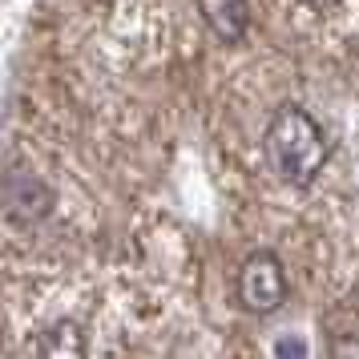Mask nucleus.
Returning a JSON list of instances; mask_svg holds the SVG:
<instances>
[{"label": "nucleus", "mask_w": 359, "mask_h": 359, "mask_svg": "<svg viewBox=\"0 0 359 359\" xmlns=\"http://www.w3.org/2000/svg\"><path fill=\"white\" fill-rule=\"evenodd\" d=\"M49 210H53L49 182L36 178L33 170L8 165V174H4V214H8L17 226H33L41 218H49Z\"/></svg>", "instance_id": "3"}, {"label": "nucleus", "mask_w": 359, "mask_h": 359, "mask_svg": "<svg viewBox=\"0 0 359 359\" xmlns=\"http://www.w3.org/2000/svg\"><path fill=\"white\" fill-rule=\"evenodd\" d=\"M198 13L222 41H243L250 29V4L246 0H198Z\"/></svg>", "instance_id": "4"}, {"label": "nucleus", "mask_w": 359, "mask_h": 359, "mask_svg": "<svg viewBox=\"0 0 359 359\" xmlns=\"http://www.w3.org/2000/svg\"><path fill=\"white\" fill-rule=\"evenodd\" d=\"M331 359H359V331L335 335L331 339Z\"/></svg>", "instance_id": "6"}, {"label": "nucleus", "mask_w": 359, "mask_h": 359, "mask_svg": "<svg viewBox=\"0 0 359 359\" xmlns=\"http://www.w3.org/2000/svg\"><path fill=\"white\" fill-rule=\"evenodd\" d=\"M266 162L287 186H311L319 178V170L327 165V137L319 130V121L299 109V105H283L262 137Z\"/></svg>", "instance_id": "1"}, {"label": "nucleus", "mask_w": 359, "mask_h": 359, "mask_svg": "<svg viewBox=\"0 0 359 359\" xmlns=\"http://www.w3.org/2000/svg\"><path fill=\"white\" fill-rule=\"evenodd\" d=\"M238 303L250 315H275L287 303V271L271 250H255L238 266Z\"/></svg>", "instance_id": "2"}, {"label": "nucleus", "mask_w": 359, "mask_h": 359, "mask_svg": "<svg viewBox=\"0 0 359 359\" xmlns=\"http://www.w3.org/2000/svg\"><path fill=\"white\" fill-rule=\"evenodd\" d=\"M36 359H85V331L73 319L45 327L36 335Z\"/></svg>", "instance_id": "5"}, {"label": "nucleus", "mask_w": 359, "mask_h": 359, "mask_svg": "<svg viewBox=\"0 0 359 359\" xmlns=\"http://www.w3.org/2000/svg\"><path fill=\"white\" fill-rule=\"evenodd\" d=\"M275 355L278 359H307V343L299 339V335H291V339H278L275 343Z\"/></svg>", "instance_id": "7"}, {"label": "nucleus", "mask_w": 359, "mask_h": 359, "mask_svg": "<svg viewBox=\"0 0 359 359\" xmlns=\"http://www.w3.org/2000/svg\"><path fill=\"white\" fill-rule=\"evenodd\" d=\"M303 4H307V8H315V13H323V8H331V4H335V0H303Z\"/></svg>", "instance_id": "8"}]
</instances>
